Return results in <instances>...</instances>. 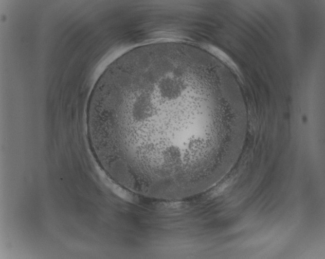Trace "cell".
Here are the masks:
<instances>
[{"mask_svg": "<svg viewBox=\"0 0 325 259\" xmlns=\"http://www.w3.org/2000/svg\"><path fill=\"white\" fill-rule=\"evenodd\" d=\"M201 55L168 48L121 64L92 90L86 123L94 153L130 181L166 190L197 184L231 146L237 122L218 103Z\"/></svg>", "mask_w": 325, "mask_h": 259, "instance_id": "1", "label": "cell"}]
</instances>
